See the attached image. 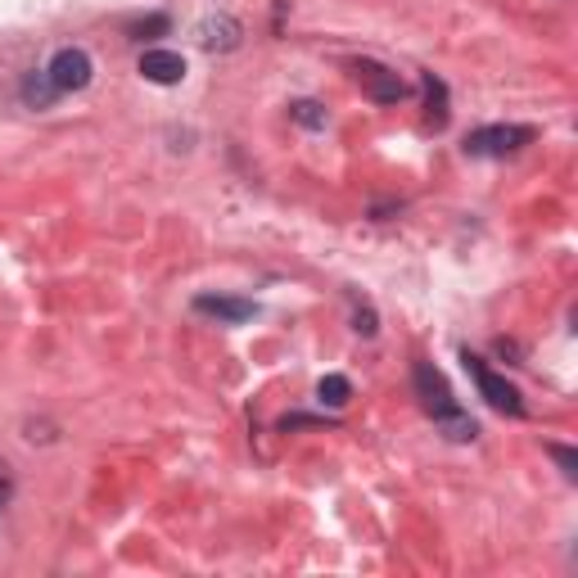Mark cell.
<instances>
[{
    "label": "cell",
    "instance_id": "1",
    "mask_svg": "<svg viewBox=\"0 0 578 578\" xmlns=\"http://www.w3.org/2000/svg\"><path fill=\"white\" fill-rule=\"evenodd\" d=\"M416 394H421L425 411L434 416V425L444 429V438H452V444H475V438H479L475 416H465V411L457 407V398L448 389V375L438 371L434 362H421L416 367Z\"/></svg>",
    "mask_w": 578,
    "mask_h": 578
},
{
    "label": "cell",
    "instance_id": "2",
    "mask_svg": "<svg viewBox=\"0 0 578 578\" xmlns=\"http://www.w3.org/2000/svg\"><path fill=\"white\" fill-rule=\"evenodd\" d=\"M461 362H465V371H471L475 389H479V398H484L488 407H498L502 416H525V398H519V389H515L506 375H498V371H492L484 357H475V352H465Z\"/></svg>",
    "mask_w": 578,
    "mask_h": 578
},
{
    "label": "cell",
    "instance_id": "3",
    "mask_svg": "<svg viewBox=\"0 0 578 578\" xmlns=\"http://www.w3.org/2000/svg\"><path fill=\"white\" fill-rule=\"evenodd\" d=\"M534 141V127H479L465 136V154L475 158H506Z\"/></svg>",
    "mask_w": 578,
    "mask_h": 578
},
{
    "label": "cell",
    "instance_id": "4",
    "mask_svg": "<svg viewBox=\"0 0 578 578\" xmlns=\"http://www.w3.org/2000/svg\"><path fill=\"white\" fill-rule=\"evenodd\" d=\"M50 81L60 87V95H68V91H87L91 87V77H95V60L81 46H64L60 54L50 60Z\"/></svg>",
    "mask_w": 578,
    "mask_h": 578
},
{
    "label": "cell",
    "instance_id": "5",
    "mask_svg": "<svg viewBox=\"0 0 578 578\" xmlns=\"http://www.w3.org/2000/svg\"><path fill=\"white\" fill-rule=\"evenodd\" d=\"M352 73H357V87H362L375 104H398L407 95V81L394 68H384V64L362 60V64H352Z\"/></svg>",
    "mask_w": 578,
    "mask_h": 578
},
{
    "label": "cell",
    "instance_id": "6",
    "mask_svg": "<svg viewBox=\"0 0 578 578\" xmlns=\"http://www.w3.org/2000/svg\"><path fill=\"white\" fill-rule=\"evenodd\" d=\"M195 312L217 317V321H227V325H244V321L258 317V303L254 298H231V294H200L195 298Z\"/></svg>",
    "mask_w": 578,
    "mask_h": 578
},
{
    "label": "cell",
    "instance_id": "7",
    "mask_svg": "<svg viewBox=\"0 0 578 578\" xmlns=\"http://www.w3.org/2000/svg\"><path fill=\"white\" fill-rule=\"evenodd\" d=\"M141 77L154 81V87H177L185 77V60L177 50H145L141 54Z\"/></svg>",
    "mask_w": 578,
    "mask_h": 578
},
{
    "label": "cell",
    "instance_id": "8",
    "mask_svg": "<svg viewBox=\"0 0 578 578\" xmlns=\"http://www.w3.org/2000/svg\"><path fill=\"white\" fill-rule=\"evenodd\" d=\"M240 41H244V27H240V18H231V14H213V18L200 23V46H204V50L227 54V50H235Z\"/></svg>",
    "mask_w": 578,
    "mask_h": 578
},
{
    "label": "cell",
    "instance_id": "9",
    "mask_svg": "<svg viewBox=\"0 0 578 578\" xmlns=\"http://www.w3.org/2000/svg\"><path fill=\"white\" fill-rule=\"evenodd\" d=\"M18 91H23V104H27V108H50L54 100H60V87L50 81L46 68H41V73H27Z\"/></svg>",
    "mask_w": 578,
    "mask_h": 578
},
{
    "label": "cell",
    "instance_id": "10",
    "mask_svg": "<svg viewBox=\"0 0 578 578\" xmlns=\"http://www.w3.org/2000/svg\"><path fill=\"white\" fill-rule=\"evenodd\" d=\"M348 398H352L348 375H325V380L317 384V402H321V407H344Z\"/></svg>",
    "mask_w": 578,
    "mask_h": 578
},
{
    "label": "cell",
    "instance_id": "11",
    "mask_svg": "<svg viewBox=\"0 0 578 578\" xmlns=\"http://www.w3.org/2000/svg\"><path fill=\"white\" fill-rule=\"evenodd\" d=\"M425 91H429V127H444L448 123V87L429 73L425 77Z\"/></svg>",
    "mask_w": 578,
    "mask_h": 578
},
{
    "label": "cell",
    "instance_id": "12",
    "mask_svg": "<svg viewBox=\"0 0 578 578\" xmlns=\"http://www.w3.org/2000/svg\"><path fill=\"white\" fill-rule=\"evenodd\" d=\"M290 118H294L298 127H308V131H321V127H325V108H321L317 100H294V104H290Z\"/></svg>",
    "mask_w": 578,
    "mask_h": 578
},
{
    "label": "cell",
    "instance_id": "13",
    "mask_svg": "<svg viewBox=\"0 0 578 578\" xmlns=\"http://www.w3.org/2000/svg\"><path fill=\"white\" fill-rule=\"evenodd\" d=\"M158 33H168V18H163V14H154V18H145V23H136L131 27V37H158Z\"/></svg>",
    "mask_w": 578,
    "mask_h": 578
},
{
    "label": "cell",
    "instance_id": "14",
    "mask_svg": "<svg viewBox=\"0 0 578 578\" xmlns=\"http://www.w3.org/2000/svg\"><path fill=\"white\" fill-rule=\"evenodd\" d=\"M10 498H14V471H10L5 461H0V511L10 506Z\"/></svg>",
    "mask_w": 578,
    "mask_h": 578
},
{
    "label": "cell",
    "instance_id": "15",
    "mask_svg": "<svg viewBox=\"0 0 578 578\" xmlns=\"http://www.w3.org/2000/svg\"><path fill=\"white\" fill-rule=\"evenodd\" d=\"M552 457H556V461H561V465H565V475H569V479H574V475H578V471H574V465H578V457H574V452H569V448H552Z\"/></svg>",
    "mask_w": 578,
    "mask_h": 578
},
{
    "label": "cell",
    "instance_id": "16",
    "mask_svg": "<svg viewBox=\"0 0 578 578\" xmlns=\"http://www.w3.org/2000/svg\"><path fill=\"white\" fill-rule=\"evenodd\" d=\"M357 335H375V312H357Z\"/></svg>",
    "mask_w": 578,
    "mask_h": 578
}]
</instances>
